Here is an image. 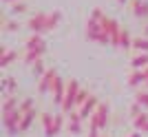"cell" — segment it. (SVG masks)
Here are the masks:
<instances>
[{"label": "cell", "instance_id": "ac0fdd59", "mask_svg": "<svg viewBox=\"0 0 148 137\" xmlns=\"http://www.w3.org/2000/svg\"><path fill=\"white\" fill-rule=\"evenodd\" d=\"M146 82H148L146 71H133L130 77H128V84H130V86H139V84H146Z\"/></svg>", "mask_w": 148, "mask_h": 137}, {"label": "cell", "instance_id": "7a4b0ae2", "mask_svg": "<svg viewBox=\"0 0 148 137\" xmlns=\"http://www.w3.org/2000/svg\"><path fill=\"white\" fill-rule=\"evenodd\" d=\"M82 86L77 80L66 82V95H64V102H62V113H73V108H77V95H80Z\"/></svg>", "mask_w": 148, "mask_h": 137}, {"label": "cell", "instance_id": "8992f818", "mask_svg": "<svg viewBox=\"0 0 148 137\" xmlns=\"http://www.w3.org/2000/svg\"><path fill=\"white\" fill-rule=\"evenodd\" d=\"M58 77H60V75H58L56 68H49V71H47V73H44L42 77L38 80V93H40V95L51 93V91H53V84H56Z\"/></svg>", "mask_w": 148, "mask_h": 137}, {"label": "cell", "instance_id": "ba28073f", "mask_svg": "<svg viewBox=\"0 0 148 137\" xmlns=\"http://www.w3.org/2000/svg\"><path fill=\"white\" fill-rule=\"evenodd\" d=\"M97 106H99V100L95 97V95H88V100L84 102L80 108H77V113H80V117H82V119H91V117H93V113L97 111Z\"/></svg>", "mask_w": 148, "mask_h": 137}, {"label": "cell", "instance_id": "9c48e42d", "mask_svg": "<svg viewBox=\"0 0 148 137\" xmlns=\"http://www.w3.org/2000/svg\"><path fill=\"white\" fill-rule=\"evenodd\" d=\"M51 93H53V102L62 106V102H64V95H66V82L62 80V77H58L56 84H53V91H51Z\"/></svg>", "mask_w": 148, "mask_h": 137}, {"label": "cell", "instance_id": "836d02e7", "mask_svg": "<svg viewBox=\"0 0 148 137\" xmlns=\"http://www.w3.org/2000/svg\"><path fill=\"white\" fill-rule=\"evenodd\" d=\"M117 2H119V5H124V2H128V0H117Z\"/></svg>", "mask_w": 148, "mask_h": 137}, {"label": "cell", "instance_id": "d4e9b609", "mask_svg": "<svg viewBox=\"0 0 148 137\" xmlns=\"http://www.w3.org/2000/svg\"><path fill=\"white\" fill-rule=\"evenodd\" d=\"M31 111H33V100H31V97L20 102V113H22V115H25V113H31Z\"/></svg>", "mask_w": 148, "mask_h": 137}, {"label": "cell", "instance_id": "e575fe53", "mask_svg": "<svg viewBox=\"0 0 148 137\" xmlns=\"http://www.w3.org/2000/svg\"><path fill=\"white\" fill-rule=\"evenodd\" d=\"M142 133H148V126H146V128H144V131H142Z\"/></svg>", "mask_w": 148, "mask_h": 137}, {"label": "cell", "instance_id": "4316f807", "mask_svg": "<svg viewBox=\"0 0 148 137\" xmlns=\"http://www.w3.org/2000/svg\"><path fill=\"white\" fill-rule=\"evenodd\" d=\"M135 102L142 106V108H148V91H142V93H137Z\"/></svg>", "mask_w": 148, "mask_h": 137}, {"label": "cell", "instance_id": "83f0119b", "mask_svg": "<svg viewBox=\"0 0 148 137\" xmlns=\"http://www.w3.org/2000/svg\"><path fill=\"white\" fill-rule=\"evenodd\" d=\"M20 13H27V5H25V2H16V5H11V16H20Z\"/></svg>", "mask_w": 148, "mask_h": 137}, {"label": "cell", "instance_id": "277c9868", "mask_svg": "<svg viewBox=\"0 0 148 137\" xmlns=\"http://www.w3.org/2000/svg\"><path fill=\"white\" fill-rule=\"evenodd\" d=\"M86 38L91 40V42H97V44H102V47L111 44V40H108V36L104 33L102 25H99L97 20H93V18H88V22H86Z\"/></svg>", "mask_w": 148, "mask_h": 137}, {"label": "cell", "instance_id": "2e32d148", "mask_svg": "<svg viewBox=\"0 0 148 137\" xmlns=\"http://www.w3.org/2000/svg\"><path fill=\"white\" fill-rule=\"evenodd\" d=\"M40 122H42V126H44V135L56 137L53 135V115H51V113H40Z\"/></svg>", "mask_w": 148, "mask_h": 137}, {"label": "cell", "instance_id": "4dcf8cb0", "mask_svg": "<svg viewBox=\"0 0 148 137\" xmlns=\"http://www.w3.org/2000/svg\"><path fill=\"white\" fill-rule=\"evenodd\" d=\"M142 106H139V104H137V102H135V104H133V106H130V115H133V119H135L137 117V115H142Z\"/></svg>", "mask_w": 148, "mask_h": 137}, {"label": "cell", "instance_id": "52a82bcc", "mask_svg": "<svg viewBox=\"0 0 148 137\" xmlns=\"http://www.w3.org/2000/svg\"><path fill=\"white\" fill-rule=\"evenodd\" d=\"M91 124H95L99 131H104L106 126H108V106H106V104L99 102L97 111L93 113V117H91Z\"/></svg>", "mask_w": 148, "mask_h": 137}, {"label": "cell", "instance_id": "1f68e13d", "mask_svg": "<svg viewBox=\"0 0 148 137\" xmlns=\"http://www.w3.org/2000/svg\"><path fill=\"white\" fill-rule=\"evenodd\" d=\"M5 5H16V2H20V0H2Z\"/></svg>", "mask_w": 148, "mask_h": 137}, {"label": "cell", "instance_id": "e0dca14e", "mask_svg": "<svg viewBox=\"0 0 148 137\" xmlns=\"http://www.w3.org/2000/svg\"><path fill=\"white\" fill-rule=\"evenodd\" d=\"M119 49H122V51L133 49V36H130V31L126 29V27H122V36H119Z\"/></svg>", "mask_w": 148, "mask_h": 137}, {"label": "cell", "instance_id": "7402d4cb", "mask_svg": "<svg viewBox=\"0 0 148 137\" xmlns=\"http://www.w3.org/2000/svg\"><path fill=\"white\" fill-rule=\"evenodd\" d=\"M62 126H64V115H62V113L53 115V135H58V133L62 131Z\"/></svg>", "mask_w": 148, "mask_h": 137}, {"label": "cell", "instance_id": "603a6c76", "mask_svg": "<svg viewBox=\"0 0 148 137\" xmlns=\"http://www.w3.org/2000/svg\"><path fill=\"white\" fill-rule=\"evenodd\" d=\"M31 71H33V75H36L38 80H40V77H42L44 73H47V71H49V68H44V64H42V60H38L36 64H33V66H31Z\"/></svg>", "mask_w": 148, "mask_h": 137}, {"label": "cell", "instance_id": "cb8c5ba5", "mask_svg": "<svg viewBox=\"0 0 148 137\" xmlns=\"http://www.w3.org/2000/svg\"><path fill=\"white\" fill-rule=\"evenodd\" d=\"M13 91H18V84L13 77H5V93L7 95H13Z\"/></svg>", "mask_w": 148, "mask_h": 137}, {"label": "cell", "instance_id": "d6a6232c", "mask_svg": "<svg viewBox=\"0 0 148 137\" xmlns=\"http://www.w3.org/2000/svg\"><path fill=\"white\" fill-rule=\"evenodd\" d=\"M128 137H142V133H133V135H128Z\"/></svg>", "mask_w": 148, "mask_h": 137}, {"label": "cell", "instance_id": "ffe728a7", "mask_svg": "<svg viewBox=\"0 0 148 137\" xmlns=\"http://www.w3.org/2000/svg\"><path fill=\"white\" fill-rule=\"evenodd\" d=\"M133 49L137 53H148V38H133Z\"/></svg>", "mask_w": 148, "mask_h": 137}, {"label": "cell", "instance_id": "30bf717a", "mask_svg": "<svg viewBox=\"0 0 148 137\" xmlns=\"http://www.w3.org/2000/svg\"><path fill=\"white\" fill-rule=\"evenodd\" d=\"M130 11L137 18H148V2L146 0H130Z\"/></svg>", "mask_w": 148, "mask_h": 137}, {"label": "cell", "instance_id": "7c38bea8", "mask_svg": "<svg viewBox=\"0 0 148 137\" xmlns=\"http://www.w3.org/2000/svg\"><path fill=\"white\" fill-rule=\"evenodd\" d=\"M82 122H84V119L80 117V113L73 111L71 115H69V133H73V135H80V133H82Z\"/></svg>", "mask_w": 148, "mask_h": 137}, {"label": "cell", "instance_id": "8fae6325", "mask_svg": "<svg viewBox=\"0 0 148 137\" xmlns=\"http://www.w3.org/2000/svg\"><path fill=\"white\" fill-rule=\"evenodd\" d=\"M18 108H20V100L16 95H7L5 102H2V115H11V113H16Z\"/></svg>", "mask_w": 148, "mask_h": 137}, {"label": "cell", "instance_id": "5b68a950", "mask_svg": "<svg viewBox=\"0 0 148 137\" xmlns=\"http://www.w3.org/2000/svg\"><path fill=\"white\" fill-rule=\"evenodd\" d=\"M20 122H22V113H20V108L16 113H11V115H2V126H5V131H7L9 137L20 135Z\"/></svg>", "mask_w": 148, "mask_h": 137}, {"label": "cell", "instance_id": "5bb4252c", "mask_svg": "<svg viewBox=\"0 0 148 137\" xmlns=\"http://www.w3.org/2000/svg\"><path fill=\"white\" fill-rule=\"evenodd\" d=\"M42 47H44L42 36H40V33H31V38L25 44V51H38V49H42Z\"/></svg>", "mask_w": 148, "mask_h": 137}, {"label": "cell", "instance_id": "d6986e66", "mask_svg": "<svg viewBox=\"0 0 148 137\" xmlns=\"http://www.w3.org/2000/svg\"><path fill=\"white\" fill-rule=\"evenodd\" d=\"M36 108H33V111L31 113H25V115H22V122H20V133H27L31 128V124H33V119H36Z\"/></svg>", "mask_w": 148, "mask_h": 137}, {"label": "cell", "instance_id": "44dd1931", "mask_svg": "<svg viewBox=\"0 0 148 137\" xmlns=\"http://www.w3.org/2000/svg\"><path fill=\"white\" fill-rule=\"evenodd\" d=\"M133 124H135V128H137V131H144V128L148 126V115H146V113L137 115V117L133 119Z\"/></svg>", "mask_w": 148, "mask_h": 137}, {"label": "cell", "instance_id": "f546056e", "mask_svg": "<svg viewBox=\"0 0 148 137\" xmlns=\"http://www.w3.org/2000/svg\"><path fill=\"white\" fill-rule=\"evenodd\" d=\"M88 95H91V93H88V91H84V88L80 91V95H77V108H80V106H82L84 102L88 100Z\"/></svg>", "mask_w": 148, "mask_h": 137}, {"label": "cell", "instance_id": "d590c367", "mask_svg": "<svg viewBox=\"0 0 148 137\" xmlns=\"http://www.w3.org/2000/svg\"><path fill=\"white\" fill-rule=\"evenodd\" d=\"M146 33H148V27H146Z\"/></svg>", "mask_w": 148, "mask_h": 137}, {"label": "cell", "instance_id": "8d00e7d4", "mask_svg": "<svg viewBox=\"0 0 148 137\" xmlns=\"http://www.w3.org/2000/svg\"><path fill=\"white\" fill-rule=\"evenodd\" d=\"M146 88H148V82H146Z\"/></svg>", "mask_w": 148, "mask_h": 137}, {"label": "cell", "instance_id": "9a60e30c", "mask_svg": "<svg viewBox=\"0 0 148 137\" xmlns=\"http://www.w3.org/2000/svg\"><path fill=\"white\" fill-rule=\"evenodd\" d=\"M16 58H18V53H16V51L5 49V47H2V49H0V66H2V68H7L9 64L13 62V60H16Z\"/></svg>", "mask_w": 148, "mask_h": 137}, {"label": "cell", "instance_id": "f1b7e54d", "mask_svg": "<svg viewBox=\"0 0 148 137\" xmlns=\"http://www.w3.org/2000/svg\"><path fill=\"white\" fill-rule=\"evenodd\" d=\"M104 16H106V13L102 11L99 7H95V9H93V11H91V18H93V20H97V22H99V20H102V18H104Z\"/></svg>", "mask_w": 148, "mask_h": 137}, {"label": "cell", "instance_id": "6da1fadb", "mask_svg": "<svg viewBox=\"0 0 148 137\" xmlns=\"http://www.w3.org/2000/svg\"><path fill=\"white\" fill-rule=\"evenodd\" d=\"M62 20V13L60 11H53V13H36V16H31L29 22H27V27H29L31 33H44V31H53L58 25H60Z\"/></svg>", "mask_w": 148, "mask_h": 137}, {"label": "cell", "instance_id": "4fadbf2b", "mask_svg": "<svg viewBox=\"0 0 148 137\" xmlns=\"http://www.w3.org/2000/svg\"><path fill=\"white\" fill-rule=\"evenodd\" d=\"M130 66L135 68V71H144L148 66V53H135V55L130 58Z\"/></svg>", "mask_w": 148, "mask_h": 137}, {"label": "cell", "instance_id": "484cf974", "mask_svg": "<svg viewBox=\"0 0 148 137\" xmlns=\"http://www.w3.org/2000/svg\"><path fill=\"white\" fill-rule=\"evenodd\" d=\"M2 29H5V31H18L20 25H18V22H11V20H7V16H5V18H2Z\"/></svg>", "mask_w": 148, "mask_h": 137}, {"label": "cell", "instance_id": "3957f363", "mask_svg": "<svg viewBox=\"0 0 148 137\" xmlns=\"http://www.w3.org/2000/svg\"><path fill=\"white\" fill-rule=\"evenodd\" d=\"M99 25H102V29H104V33L108 36L111 44L119 47V36H122V25H119V22H117L115 18H111V16H104V18L99 20Z\"/></svg>", "mask_w": 148, "mask_h": 137}]
</instances>
